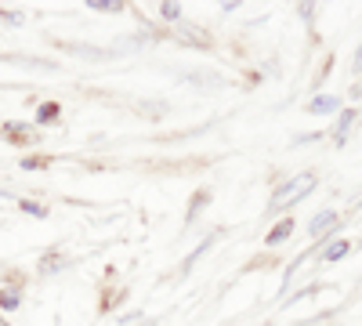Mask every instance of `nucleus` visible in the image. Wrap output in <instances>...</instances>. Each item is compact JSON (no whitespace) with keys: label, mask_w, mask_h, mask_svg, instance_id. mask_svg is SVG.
<instances>
[{"label":"nucleus","mask_w":362,"mask_h":326,"mask_svg":"<svg viewBox=\"0 0 362 326\" xmlns=\"http://www.w3.org/2000/svg\"><path fill=\"white\" fill-rule=\"evenodd\" d=\"M315 189H319V174H315V170H297V174L283 177V182H276V189H272V196H268V203H264V218H268V221L290 218Z\"/></svg>","instance_id":"obj_1"},{"label":"nucleus","mask_w":362,"mask_h":326,"mask_svg":"<svg viewBox=\"0 0 362 326\" xmlns=\"http://www.w3.org/2000/svg\"><path fill=\"white\" fill-rule=\"evenodd\" d=\"M167 40H174L177 47H189V51H214L218 47L214 33H210L203 22H192V18L177 22L174 29H167Z\"/></svg>","instance_id":"obj_2"},{"label":"nucleus","mask_w":362,"mask_h":326,"mask_svg":"<svg viewBox=\"0 0 362 326\" xmlns=\"http://www.w3.org/2000/svg\"><path fill=\"white\" fill-rule=\"evenodd\" d=\"M174 76L185 83V87H192L196 95H218V91H225V87H228V76L221 69H214V66H192V69H181Z\"/></svg>","instance_id":"obj_3"},{"label":"nucleus","mask_w":362,"mask_h":326,"mask_svg":"<svg viewBox=\"0 0 362 326\" xmlns=\"http://www.w3.org/2000/svg\"><path fill=\"white\" fill-rule=\"evenodd\" d=\"M305 232H308L312 247H322L326 240H334V235L344 232V214L337 211V206H322V211H315V214L308 218Z\"/></svg>","instance_id":"obj_4"},{"label":"nucleus","mask_w":362,"mask_h":326,"mask_svg":"<svg viewBox=\"0 0 362 326\" xmlns=\"http://www.w3.org/2000/svg\"><path fill=\"white\" fill-rule=\"evenodd\" d=\"M51 47L58 51V54H69V58H76V62H90V66H105V62H112V51H109V44H90V40H51Z\"/></svg>","instance_id":"obj_5"},{"label":"nucleus","mask_w":362,"mask_h":326,"mask_svg":"<svg viewBox=\"0 0 362 326\" xmlns=\"http://www.w3.org/2000/svg\"><path fill=\"white\" fill-rule=\"evenodd\" d=\"M0 141L11 149H37L44 145V131L33 127V120H4L0 124Z\"/></svg>","instance_id":"obj_6"},{"label":"nucleus","mask_w":362,"mask_h":326,"mask_svg":"<svg viewBox=\"0 0 362 326\" xmlns=\"http://www.w3.org/2000/svg\"><path fill=\"white\" fill-rule=\"evenodd\" d=\"M25 286H29L25 272H4L0 276V312H18L25 305Z\"/></svg>","instance_id":"obj_7"},{"label":"nucleus","mask_w":362,"mask_h":326,"mask_svg":"<svg viewBox=\"0 0 362 326\" xmlns=\"http://www.w3.org/2000/svg\"><path fill=\"white\" fill-rule=\"evenodd\" d=\"M221 235H225V228H210V232H203V240H199V243H196V247H192L185 257L177 261V276H174V279H189V276L196 272V264H199V261H203L210 250L218 247V240H221Z\"/></svg>","instance_id":"obj_8"},{"label":"nucleus","mask_w":362,"mask_h":326,"mask_svg":"<svg viewBox=\"0 0 362 326\" xmlns=\"http://www.w3.org/2000/svg\"><path fill=\"white\" fill-rule=\"evenodd\" d=\"M355 127H358V105H344V109L334 116L329 131H326L329 145H334V149H344V145L351 141V134H355Z\"/></svg>","instance_id":"obj_9"},{"label":"nucleus","mask_w":362,"mask_h":326,"mask_svg":"<svg viewBox=\"0 0 362 326\" xmlns=\"http://www.w3.org/2000/svg\"><path fill=\"white\" fill-rule=\"evenodd\" d=\"M73 264H76V257H73V254L58 250V247H47V250L40 254V261H37V276H40V279H54V276L69 272Z\"/></svg>","instance_id":"obj_10"},{"label":"nucleus","mask_w":362,"mask_h":326,"mask_svg":"<svg viewBox=\"0 0 362 326\" xmlns=\"http://www.w3.org/2000/svg\"><path fill=\"white\" fill-rule=\"evenodd\" d=\"M355 254V243L351 240H344V235H334V240H326L322 247H315V269L319 264H341L344 257H351Z\"/></svg>","instance_id":"obj_11"},{"label":"nucleus","mask_w":362,"mask_h":326,"mask_svg":"<svg viewBox=\"0 0 362 326\" xmlns=\"http://www.w3.org/2000/svg\"><path fill=\"white\" fill-rule=\"evenodd\" d=\"M348 102L341 98V95H329V91H315L308 102H305V112L308 116H319V120H322V116H337L341 109H344Z\"/></svg>","instance_id":"obj_12"},{"label":"nucleus","mask_w":362,"mask_h":326,"mask_svg":"<svg viewBox=\"0 0 362 326\" xmlns=\"http://www.w3.org/2000/svg\"><path fill=\"white\" fill-rule=\"evenodd\" d=\"M293 232H297V221H293V214L290 218H279V221H272V228L264 232V250H283L290 240H293Z\"/></svg>","instance_id":"obj_13"},{"label":"nucleus","mask_w":362,"mask_h":326,"mask_svg":"<svg viewBox=\"0 0 362 326\" xmlns=\"http://www.w3.org/2000/svg\"><path fill=\"white\" fill-rule=\"evenodd\" d=\"M62 124V102H54V98H40L33 105V127L37 131H51Z\"/></svg>","instance_id":"obj_14"},{"label":"nucleus","mask_w":362,"mask_h":326,"mask_svg":"<svg viewBox=\"0 0 362 326\" xmlns=\"http://www.w3.org/2000/svg\"><path fill=\"white\" fill-rule=\"evenodd\" d=\"M0 62H15L22 69H40V73H62V66L54 58H40V54H25V51H4Z\"/></svg>","instance_id":"obj_15"},{"label":"nucleus","mask_w":362,"mask_h":326,"mask_svg":"<svg viewBox=\"0 0 362 326\" xmlns=\"http://www.w3.org/2000/svg\"><path fill=\"white\" fill-rule=\"evenodd\" d=\"M312 257H315V247H308V250H300V254H297L293 261H286V264H283V279H279V293H276L279 301H283L286 293H290V283H293V279L300 276V269H305V264H308Z\"/></svg>","instance_id":"obj_16"},{"label":"nucleus","mask_w":362,"mask_h":326,"mask_svg":"<svg viewBox=\"0 0 362 326\" xmlns=\"http://www.w3.org/2000/svg\"><path fill=\"white\" fill-rule=\"evenodd\" d=\"M214 203V189L210 185H203V189H196L192 196H189V206H185V228H192L203 214H206V206Z\"/></svg>","instance_id":"obj_17"},{"label":"nucleus","mask_w":362,"mask_h":326,"mask_svg":"<svg viewBox=\"0 0 362 326\" xmlns=\"http://www.w3.org/2000/svg\"><path fill=\"white\" fill-rule=\"evenodd\" d=\"M131 105H134L138 116H145V120H153V124H163L170 116V102L167 98H134Z\"/></svg>","instance_id":"obj_18"},{"label":"nucleus","mask_w":362,"mask_h":326,"mask_svg":"<svg viewBox=\"0 0 362 326\" xmlns=\"http://www.w3.org/2000/svg\"><path fill=\"white\" fill-rule=\"evenodd\" d=\"M189 15H185V4L181 0H160L156 4V22L163 25V29H174L177 22H185Z\"/></svg>","instance_id":"obj_19"},{"label":"nucleus","mask_w":362,"mask_h":326,"mask_svg":"<svg viewBox=\"0 0 362 326\" xmlns=\"http://www.w3.org/2000/svg\"><path fill=\"white\" fill-rule=\"evenodd\" d=\"M322 290H329V283H322V279H312V283H305V286H297V290H290L283 301H276L279 308H290V305H300V301H308V298H315V293H322Z\"/></svg>","instance_id":"obj_20"},{"label":"nucleus","mask_w":362,"mask_h":326,"mask_svg":"<svg viewBox=\"0 0 362 326\" xmlns=\"http://www.w3.org/2000/svg\"><path fill=\"white\" fill-rule=\"evenodd\" d=\"M18 214H25V218H33V221H47L51 218V206L47 203H40V199H29V196H18Z\"/></svg>","instance_id":"obj_21"},{"label":"nucleus","mask_w":362,"mask_h":326,"mask_svg":"<svg viewBox=\"0 0 362 326\" xmlns=\"http://www.w3.org/2000/svg\"><path fill=\"white\" fill-rule=\"evenodd\" d=\"M83 8L98 11V15H124V11H131L127 0H83Z\"/></svg>","instance_id":"obj_22"},{"label":"nucleus","mask_w":362,"mask_h":326,"mask_svg":"<svg viewBox=\"0 0 362 326\" xmlns=\"http://www.w3.org/2000/svg\"><path fill=\"white\" fill-rule=\"evenodd\" d=\"M341 315V305L337 308H322V312H315V315H305V319H297V322H290V326H326V322H334Z\"/></svg>","instance_id":"obj_23"},{"label":"nucleus","mask_w":362,"mask_h":326,"mask_svg":"<svg viewBox=\"0 0 362 326\" xmlns=\"http://www.w3.org/2000/svg\"><path fill=\"white\" fill-rule=\"evenodd\" d=\"M18 167L29 174V170H51L54 167V156H40V153H25L22 160H18Z\"/></svg>","instance_id":"obj_24"},{"label":"nucleus","mask_w":362,"mask_h":326,"mask_svg":"<svg viewBox=\"0 0 362 326\" xmlns=\"http://www.w3.org/2000/svg\"><path fill=\"white\" fill-rule=\"evenodd\" d=\"M326 141V131H305V134H293L290 145L293 149H305V145H322Z\"/></svg>","instance_id":"obj_25"},{"label":"nucleus","mask_w":362,"mask_h":326,"mask_svg":"<svg viewBox=\"0 0 362 326\" xmlns=\"http://www.w3.org/2000/svg\"><path fill=\"white\" fill-rule=\"evenodd\" d=\"M127 301V286H119V290H109L105 293V301H102V312H112V308H119Z\"/></svg>","instance_id":"obj_26"},{"label":"nucleus","mask_w":362,"mask_h":326,"mask_svg":"<svg viewBox=\"0 0 362 326\" xmlns=\"http://www.w3.org/2000/svg\"><path fill=\"white\" fill-rule=\"evenodd\" d=\"M0 25L18 29V25H25V15H22V11H11V8H0Z\"/></svg>","instance_id":"obj_27"},{"label":"nucleus","mask_w":362,"mask_h":326,"mask_svg":"<svg viewBox=\"0 0 362 326\" xmlns=\"http://www.w3.org/2000/svg\"><path fill=\"white\" fill-rule=\"evenodd\" d=\"M293 11H297V18L305 22V25H312V22H315V15H319V8H315V4H297Z\"/></svg>","instance_id":"obj_28"},{"label":"nucleus","mask_w":362,"mask_h":326,"mask_svg":"<svg viewBox=\"0 0 362 326\" xmlns=\"http://www.w3.org/2000/svg\"><path fill=\"white\" fill-rule=\"evenodd\" d=\"M141 315H145L141 308H131V312H119V315H116V326H131V322H138Z\"/></svg>","instance_id":"obj_29"},{"label":"nucleus","mask_w":362,"mask_h":326,"mask_svg":"<svg viewBox=\"0 0 362 326\" xmlns=\"http://www.w3.org/2000/svg\"><path fill=\"white\" fill-rule=\"evenodd\" d=\"M351 76H362V40H358L355 51H351Z\"/></svg>","instance_id":"obj_30"},{"label":"nucleus","mask_w":362,"mask_h":326,"mask_svg":"<svg viewBox=\"0 0 362 326\" xmlns=\"http://www.w3.org/2000/svg\"><path fill=\"white\" fill-rule=\"evenodd\" d=\"M0 199H8V203H18V192H15L11 185H4V182H0Z\"/></svg>","instance_id":"obj_31"},{"label":"nucleus","mask_w":362,"mask_h":326,"mask_svg":"<svg viewBox=\"0 0 362 326\" xmlns=\"http://www.w3.org/2000/svg\"><path fill=\"white\" fill-rule=\"evenodd\" d=\"M160 322H163L160 315H141V319H138L134 326H160Z\"/></svg>","instance_id":"obj_32"},{"label":"nucleus","mask_w":362,"mask_h":326,"mask_svg":"<svg viewBox=\"0 0 362 326\" xmlns=\"http://www.w3.org/2000/svg\"><path fill=\"white\" fill-rule=\"evenodd\" d=\"M225 15H232V11H239V8H243V4H239V0H225V4H218Z\"/></svg>","instance_id":"obj_33"},{"label":"nucleus","mask_w":362,"mask_h":326,"mask_svg":"<svg viewBox=\"0 0 362 326\" xmlns=\"http://www.w3.org/2000/svg\"><path fill=\"white\" fill-rule=\"evenodd\" d=\"M0 58H4V44H0Z\"/></svg>","instance_id":"obj_34"},{"label":"nucleus","mask_w":362,"mask_h":326,"mask_svg":"<svg viewBox=\"0 0 362 326\" xmlns=\"http://www.w3.org/2000/svg\"><path fill=\"white\" fill-rule=\"evenodd\" d=\"M0 269H4V264H0Z\"/></svg>","instance_id":"obj_35"},{"label":"nucleus","mask_w":362,"mask_h":326,"mask_svg":"<svg viewBox=\"0 0 362 326\" xmlns=\"http://www.w3.org/2000/svg\"><path fill=\"white\" fill-rule=\"evenodd\" d=\"M334 326H337V322H334Z\"/></svg>","instance_id":"obj_36"}]
</instances>
